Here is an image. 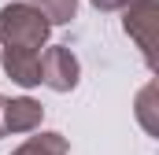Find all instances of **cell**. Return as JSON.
<instances>
[{
  "instance_id": "1",
  "label": "cell",
  "mask_w": 159,
  "mask_h": 155,
  "mask_svg": "<svg viewBox=\"0 0 159 155\" xmlns=\"http://www.w3.org/2000/svg\"><path fill=\"white\" fill-rule=\"evenodd\" d=\"M52 22L44 19L37 4H7L0 7V41L4 48H26V52H41V44L48 41Z\"/></svg>"
},
{
  "instance_id": "2",
  "label": "cell",
  "mask_w": 159,
  "mask_h": 155,
  "mask_svg": "<svg viewBox=\"0 0 159 155\" xmlns=\"http://www.w3.org/2000/svg\"><path fill=\"white\" fill-rule=\"evenodd\" d=\"M126 33L137 41V48L144 52V63H156V26H159V0H129L126 7Z\"/></svg>"
},
{
  "instance_id": "3",
  "label": "cell",
  "mask_w": 159,
  "mask_h": 155,
  "mask_svg": "<svg viewBox=\"0 0 159 155\" xmlns=\"http://www.w3.org/2000/svg\"><path fill=\"white\" fill-rule=\"evenodd\" d=\"M37 70H41V85H48V89H56V92H70L74 85H78V59H74V52L67 48V44H52V48H44L37 55Z\"/></svg>"
},
{
  "instance_id": "4",
  "label": "cell",
  "mask_w": 159,
  "mask_h": 155,
  "mask_svg": "<svg viewBox=\"0 0 159 155\" xmlns=\"http://www.w3.org/2000/svg\"><path fill=\"white\" fill-rule=\"evenodd\" d=\"M41 118H44V107L30 96H19V100H7L0 104V137L4 133H30L37 129Z\"/></svg>"
},
{
  "instance_id": "5",
  "label": "cell",
  "mask_w": 159,
  "mask_h": 155,
  "mask_svg": "<svg viewBox=\"0 0 159 155\" xmlns=\"http://www.w3.org/2000/svg\"><path fill=\"white\" fill-rule=\"evenodd\" d=\"M37 55L41 52H26V48H4V70L11 81L19 85H41V70H37Z\"/></svg>"
},
{
  "instance_id": "6",
  "label": "cell",
  "mask_w": 159,
  "mask_h": 155,
  "mask_svg": "<svg viewBox=\"0 0 159 155\" xmlns=\"http://www.w3.org/2000/svg\"><path fill=\"white\" fill-rule=\"evenodd\" d=\"M67 137L63 133H41V137H30L22 148H15L11 155H67Z\"/></svg>"
},
{
  "instance_id": "7",
  "label": "cell",
  "mask_w": 159,
  "mask_h": 155,
  "mask_svg": "<svg viewBox=\"0 0 159 155\" xmlns=\"http://www.w3.org/2000/svg\"><path fill=\"white\" fill-rule=\"evenodd\" d=\"M30 4H37L52 26L70 22V19H74V11H78V0H30Z\"/></svg>"
},
{
  "instance_id": "8",
  "label": "cell",
  "mask_w": 159,
  "mask_h": 155,
  "mask_svg": "<svg viewBox=\"0 0 159 155\" xmlns=\"http://www.w3.org/2000/svg\"><path fill=\"white\" fill-rule=\"evenodd\" d=\"M152 100H156V85L141 89V96H137V115H141V122H144L148 133H159V122H156V115H152Z\"/></svg>"
},
{
  "instance_id": "9",
  "label": "cell",
  "mask_w": 159,
  "mask_h": 155,
  "mask_svg": "<svg viewBox=\"0 0 159 155\" xmlns=\"http://www.w3.org/2000/svg\"><path fill=\"white\" fill-rule=\"evenodd\" d=\"M129 0H93V7H100V11H122Z\"/></svg>"
},
{
  "instance_id": "10",
  "label": "cell",
  "mask_w": 159,
  "mask_h": 155,
  "mask_svg": "<svg viewBox=\"0 0 159 155\" xmlns=\"http://www.w3.org/2000/svg\"><path fill=\"white\" fill-rule=\"evenodd\" d=\"M0 104H4V100H0Z\"/></svg>"
}]
</instances>
